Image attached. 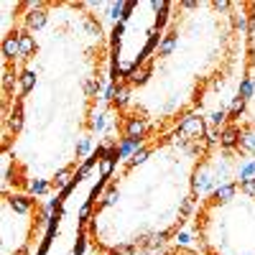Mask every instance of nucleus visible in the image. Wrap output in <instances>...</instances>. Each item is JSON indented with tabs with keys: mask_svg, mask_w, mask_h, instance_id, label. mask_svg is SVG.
Segmentation results:
<instances>
[{
	"mask_svg": "<svg viewBox=\"0 0 255 255\" xmlns=\"http://www.w3.org/2000/svg\"><path fill=\"white\" fill-rule=\"evenodd\" d=\"M212 138L202 115L189 118L179 128L140 143L95 191L92 212L84 230H95L118 217L120 225L95 245L100 255H123L166 243L181 227L194 204L197 171L207 161Z\"/></svg>",
	"mask_w": 255,
	"mask_h": 255,
	"instance_id": "f257e3e1",
	"label": "nucleus"
}]
</instances>
